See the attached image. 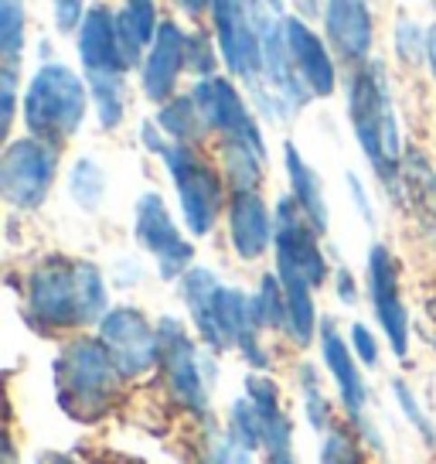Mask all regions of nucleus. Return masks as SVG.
Returning a JSON list of instances; mask_svg holds the SVG:
<instances>
[{
	"instance_id": "58836bf2",
	"label": "nucleus",
	"mask_w": 436,
	"mask_h": 464,
	"mask_svg": "<svg viewBox=\"0 0 436 464\" xmlns=\"http://www.w3.org/2000/svg\"><path fill=\"white\" fill-rule=\"evenodd\" d=\"M14 65H4L0 75V92H4V106H0V130H11V120H14Z\"/></svg>"
},
{
	"instance_id": "c756f323",
	"label": "nucleus",
	"mask_w": 436,
	"mask_h": 464,
	"mask_svg": "<svg viewBox=\"0 0 436 464\" xmlns=\"http://www.w3.org/2000/svg\"><path fill=\"white\" fill-rule=\"evenodd\" d=\"M21 44H24V11L17 0H0V52L7 65H17Z\"/></svg>"
},
{
	"instance_id": "4be33fe9",
	"label": "nucleus",
	"mask_w": 436,
	"mask_h": 464,
	"mask_svg": "<svg viewBox=\"0 0 436 464\" xmlns=\"http://www.w3.org/2000/svg\"><path fill=\"white\" fill-rule=\"evenodd\" d=\"M283 34H287V48H290L297 69L304 75L307 89L314 96H331L335 92V62L327 55V48L314 31L307 28L300 17H287L283 21Z\"/></svg>"
},
{
	"instance_id": "a878e982",
	"label": "nucleus",
	"mask_w": 436,
	"mask_h": 464,
	"mask_svg": "<svg viewBox=\"0 0 436 464\" xmlns=\"http://www.w3.org/2000/svg\"><path fill=\"white\" fill-rule=\"evenodd\" d=\"M222 154H225V171H229V181H232L235 191H256L262 178V158L266 150L249 144H222Z\"/></svg>"
},
{
	"instance_id": "423d86ee",
	"label": "nucleus",
	"mask_w": 436,
	"mask_h": 464,
	"mask_svg": "<svg viewBox=\"0 0 436 464\" xmlns=\"http://www.w3.org/2000/svg\"><path fill=\"white\" fill-rule=\"evenodd\" d=\"M212 14H215L218 48H222L229 72L249 82L266 116L283 120L287 113L280 110V102L262 89V38L260 21H256V4L252 0L249 4L246 0H212Z\"/></svg>"
},
{
	"instance_id": "412c9836",
	"label": "nucleus",
	"mask_w": 436,
	"mask_h": 464,
	"mask_svg": "<svg viewBox=\"0 0 436 464\" xmlns=\"http://www.w3.org/2000/svg\"><path fill=\"white\" fill-rule=\"evenodd\" d=\"M229 236H232V246L242 260H256L270 249L273 239V218L266 212L256 191H235L232 205H229Z\"/></svg>"
},
{
	"instance_id": "dca6fc26",
	"label": "nucleus",
	"mask_w": 436,
	"mask_h": 464,
	"mask_svg": "<svg viewBox=\"0 0 436 464\" xmlns=\"http://www.w3.org/2000/svg\"><path fill=\"white\" fill-rule=\"evenodd\" d=\"M320 355H324V365H327V372L335 376L337 382V392H341V403L348 410L355 423L362 427V434L372 440V448L382 450V440L375 437L372 430V423L365 420V403H368V392H365V379L358 372V365H355V355H351V348L341 342V334H337L335 321L327 318L320 324Z\"/></svg>"
},
{
	"instance_id": "49530a36",
	"label": "nucleus",
	"mask_w": 436,
	"mask_h": 464,
	"mask_svg": "<svg viewBox=\"0 0 436 464\" xmlns=\"http://www.w3.org/2000/svg\"><path fill=\"white\" fill-rule=\"evenodd\" d=\"M293 4H297V11H300L304 17H314V14H318L320 0H293Z\"/></svg>"
},
{
	"instance_id": "cd10ccee",
	"label": "nucleus",
	"mask_w": 436,
	"mask_h": 464,
	"mask_svg": "<svg viewBox=\"0 0 436 464\" xmlns=\"http://www.w3.org/2000/svg\"><path fill=\"white\" fill-rule=\"evenodd\" d=\"M69 191H72L75 205H82L86 212L100 208L102 195H106V174L92 158L75 160L72 168V181H69Z\"/></svg>"
},
{
	"instance_id": "9b49d317",
	"label": "nucleus",
	"mask_w": 436,
	"mask_h": 464,
	"mask_svg": "<svg viewBox=\"0 0 436 464\" xmlns=\"http://www.w3.org/2000/svg\"><path fill=\"white\" fill-rule=\"evenodd\" d=\"M100 342L113 355L123 379L144 376L160 359V334L133 307L106 311V318L100 321Z\"/></svg>"
},
{
	"instance_id": "9d476101",
	"label": "nucleus",
	"mask_w": 436,
	"mask_h": 464,
	"mask_svg": "<svg viewBox=\"0 0 436 464\" xmlns=\"http://www.w3.org/2000/svg\"><path fill=\"white\" fill-rule=\"evenodd\" d=\"M157 334H160V365H164L171 396L181 406L194 410V413H204L208 410V382H212L208 362L198 359L188 332L175 318L160 321Z\"/></svg>"
},
{
	"instance_id": "b1692460",
	"label": "nucleus",
	"mask_w": 436,
	"mask_h": 464,
	"mask_svg": "<svg viewBox=\"0 0 436 464\" xmlns=\"http://www.w3.org/2000/svg\"><path fill=\"white\" fill-rule=\"evenodd\" d=\"M283 158H287V174H290L293 202L304 208V216L310 218V226H314V229L327 232V202H324L320 178L314 174V168L300 158V150H297L293 144L283 147Z\"/></svg>"
},
{
	"instance_id": "de8ad7c7",
	"label": "nucleus",
	"mask_w": 436,
	"mask_h": 464,
	"mask_svg": "<svg viewBox=\"0 0 436 464\" xmlns=\"http://www.w3.org/2000/svg\"><path fill=\"white\" fill-rule=\"evenodd\" d=\"M177 4H181V7L188 11V14H202L204 4H212V0H177Z\"/></svg>"
},
{
	"instance_id": "f03ea898",
	"label": "nucleus",
	"mask_w": 436,
	"mask_h": 464,
	"mask_svg": "<svg viewBox=\"0 0 436 464\" xmlns=\"http://www.w3.org/2000/svg\"><path fill=\"white\" fill-rule=\"evenodd\" d=\"M28 318L38 328H79L106 318V284L92 263L44 260L28 280Z\"/></svg>"
},
{
	"instance_id": "1a4fd4ad",
	"label": "nucleus",
	"mask_w": 436,
	"mask_h": 464,
	"mask_svg": "<svg viewBox=\"0 0 436 464\" xmlns=\"http://www.w3.org/2000/svg\"><path fill=\"white\" fill-rule=\"evenodd\" d=\"M320 232L310 226L304 208L293 198H280L273 212V246H277V274L304 276L310 287H320L327 280V263L318 249Z\"/></svg>"
},
{
	"instance_id": "6ab92c4d",
	"label": "nucleus",
	"mask_w": 436,
	"mask_h": 464,
	"mask_svg": "<svg viewBox=\"0 0 436 464\" xmlns=\"http://www.w3.org/2000/svg\"><path fill=\"white\" fill-rule=\"evenodd\" d=\"M246 396H249V403L260 410L262 448H266V454H270V461L297 464L293 461V423H290V417L280 410V392H277V386H273V379L249 376Z\"/></svg>"
},
{
	"instance_id": "7c9ffc66",
	"label": "nucleus",
	"mask_w": 436,
	"mask_h": 464,
	"mask_svg": "<svg viewBox=\"0 0 436 464\" xmlns=\"http://www.w3.org/2000/svg\"><path fill=\"white\" fill-rule=\"evenodd\" d=\"M229 434L246 444L249 450L262 448V420H260V410L246 400H235L232 410H229Z\"/></svg>"
},
{
	"instance_id": "79ce46f5",
	"label": "nucleus",
	"mask_w": 436,
	"mask_h": 464,
	"mask_svg": "<svg viewBox=\"0 0 436 464\" xmlns=\"http://www.w3.org/2000/svg\"><path fill=\"white\" fill-rule=\"evenodd\" d=\"M82 21H86L82 0H55V24H59V31H72Z\"/></svg>"
},
{
	"instance_id": "e433bc0d",
	"label": "nucleus",
	"mask_w": 436,
	"mask_h": 464,
	"mask_svg": "<svg viewBox=\"0 0 436 464\" xmlns=\"http://www.w3.org/2000/svg\"><path fill=\"white\" fill-rule=\"evenodd\" d=\"M395 48H399L403 62H420V58L426 55L422 31L416 28V21H412V17H399V24H395Z\"/></svg>"
},
{
	"instance_id": "37998d69",
	"label": "nucleus",
	"mask_w": 436,
	"mask_h": 464,
	"mask_svg": "<svg viewBox=\"0 0 436 464\" xmlns=\"http://www.w3.org/2000/svg\"><path fill=\"white\" fill-rule=\"evenodd\" d=\"M337 297H341L345 304H355V297H358V290H355V280H351L348 270H337Z\"/></svg>"
},
{
	"instance_id": "5701e85b",
	"label": "nucleus",
	"mask_w": 436,
	"mask_h": 464,
	"mask_svg": "<svg viewBox=\"0 0 436 464\" xmlns=\"http://www.w3.org/2000/svg\"><path fill=\"white\" fill-rule=\"evenodd\" d=\"M79 55L86 65V75L127 72L117 42V17L106 7H89L82 31H79Z\"/></svg>"
},
{
	"instance_id": "39448f33",
	"label": "nucleus",
	"mask_w": 436,
	"mask_h": 464,
	"mask_svg": "<svg viewBox=\"0 0 436 464\" xmlns=\"http://www.w3.org/2000/svg\"><path fill=\"white\" fill-rule=\"evenodd\" d=\"M86 106L89 89L72 69H65L59 62L42 65L24 92V123H28L31 137L62 144L82 127Z\"/></svg>"
},
{
	"instance_id": "ea45409f",
	"label": "nucleus",
	"mask_w": 436,
	"mask_h": 464,
	"mask_svg": "<svg viewBox=\"0 0 436 464\" xmlns=\"http://www.w3.org/2000/svg\"><path fill=\"white\" fill-rule=\"evenodd\" d=\"M127 11L137 17V24L144 31L147 42H154V34H157V11H154V4L150 0H127Z\"/></svg>"
},
{
	"instance_id": "bb28decb",
	"label": "nucleus",
	"mask_w": 436,
	"mask_h": 464,
	"mask_svg": "<svg viewBox=\"0 0 436 464\" xmlns=\"http://www.w3.org/2000/svg\"><path fill=\"white\" fill-rule=\"evenodd\" d=\"M89 89L100 110V123L106 130L119 127L123 120V72H106V75H89Z\"/></svg>"
},
{
	"instance_id": "f257e3e1",
	"label": "nucleus",
	"mask_w": 436,
	"mask_h": 464,
	"mask_svg": "<svg viewBox=\"0 0 436 464\" xmlns=\"http://www.w3.org/2000/svg\"><path fill=\"white\" fill-rule=\"evenodd\" d=\"M181 294L191 311V321L204 345L212 352H225V348H239L249 359V365L270 362L266 352L260 348V311H256V297H246L242 290L225 287L212 270L191 266L181 276Z\"/></svg>"
},
{
	"instance_id": "393cba45",
	"label": "nucleus",
	"mask_w": 436,
	"mask_h": 464,
	"mask_svg": "<svg viewBox=\"0 0 436 464\" xmlns=\"http://www.w3.org/2000/svg\"><path fill=\"white\" fill-rule=\"evenodd\" d=\"M157 127L167 137H175V144H191L204 130V120L198 113L194 96H177V100L164 102L157 113Z\"/></svg>"
},
{
	"instance_id": "a19ab883",
	"label": "nucleus",
	"mask_w": 436,
	"mask_h": 464,
	"mask_svg": "<svg viewBox=\"0 0 436 464\" xmlns=\"http://www.w3.org/2000/svg\"><path fill=\"white\" fill-rule=\"evenodd\" d=\"M351 345H355V355L362 359L365 365H375L378 362V345L372 332L365 324H351Z\"/></svg>"
},
{
	"instance_id": "a18cd8bd",
	"label": "nucleus",
	"mask_w": 436,
	"mask_h": 464,
	"mask_svg": "<svg viewBox=\"0 0 436 464\" xmlns=\"http://www.w3.org/2000/svg\"><path fill=\"white\" fill-rule=\"evenodd\" d=\"M426 58H430V69H433V79H436V24L426 34Z\"/></svg>"
},
{
	"instance_id": "7ed1b4c3",
	"label": "nucleus",
	"mask_w": 436,
	"mask_h": 464,
	"mask_svg": "<svg viewBox=\"0 0 436 464\" xmlns=\"http://www.w3.org/2000/svg\"><path fill=\"white\" fill-rule=\"evenodd\" d=\"M348 116L378 181L395 195L399 168H403V140H399V123H395L393 96H389V75L382 62H365L351 75Z\"/></svg>"
},
{
	"instance_id": "ddd939ff",
	"label": "nucleus",
	"mask_w": 436,
	"mask_h": 464,
	"mask_svg": "<svg viewBox=\"0 0 436 464\" xmlns=\"http://www.w3.org/2000/svg\"><path fill=\"white\" fill-rule=\"evenodd\" d=\"M194 102H198V113L204 120V130L222 133V144H249V147H262V137L249 116L242 96L235 92V86L229 79H215L208 75L194 86Z\"/></svg>"
},
{
	"instance_id": "f3484780",
	"label": "nucleus",
	"mask_w": 436,
	"mask_h": 464,
	"mask_svg": "<svg viewBox=\"0 0 436 464\" xmlns=\"http://www.w3.org/2000/svg\"><path fill=\"white\" fill-rule=\"evenodd\" d=\"M188 65V38L175 21H164L150 42V55L144 62V92L154 102L171 100L181 69Z\"/></svg>"
},
{
	"instance_id": "4c0bfd02",
	"label": "nucleus",
	"mask_w": 436,
	"mask_h": 464,
	"mask_svg": "<svg viewBox=\"0 0 436 464\" xmlns=\"http://www.w3.org/2000/svg\"><path fill=\"white\" fill-rule=\"evenodd\" d=\"M188 65L204 79L215 69V52H212V42L204 34H191L188 38Z\"/></svg>"
},
{
	"instance_id": "473e14b6",
	"label": "nucleus",
	"mask_w": 436,
	"mask_h": 464,
	"mask_svg": "<svg viewBox=\"0 0 436 464\" xmlns=\"http://www.w3.org/2000/svg\"><path fill=\"white\" fill-rule=\"evenodd\" d=\"M300 392H304V410H307V420L314 430H327V420H331V410H327V400L320 392L318 372L304 365L300 369Z\"/></svg>"
},
{
	"instance_id": "09e8293b",
	"label": "nucleus",
	"mask_w": 436,
	"mask_h": 464,
	"mask_svg": "<svg viewBox=\"0 0 436 464\" xmlns=\"http://www.w3.org/2000/svg\"><path fill=\"white\" fill-rule=\"evenodd\" d=\"M34 464H75V461H69V458H62V454H42Z\"/></svg>"
},
{
	"instance_id": "2f4dec72",
	"label": "nucleus",
	"mask_w": 436,
	"mask_h": 464,
	"mask_svg": "<svg viewBox=\"0 0 436 464\" xmlns=\"http://www.w3.org/2000/svg\"><path fill=\"white\" fill-rule=\"evenodd\" d=\"M204 464H256L252 461V450L246 444H239L229 430H212L204 437V450H202Z\"/></svg>"
},
{
	"instance_id": "72a5a7b5",
	"label": "nucleus",
	"mask_w": 436,
	"mask_h": 464,
	"mask_svg": "<svg viewBox=\"0 0 436 464\" xmlns=\"http://www.w3.org/2000/svg\"><path fill=\"white\" fill-rule=\"evenodd\" d=\"M117 42H119V55H123V65L130 69V65H137L140 62V55H144V31H140V24H137V17L130 14V11H123V14H117Z\"/></svg>"
},
{
	"instance_id": "aec40b11",
	"label": "nucleus",
	"mask_w": 436,
	"mask_h": 464,
	"mask_svg": "<svg viewBox=\"0 0 436 464\" xmlns=\"http://www.w3.org/2000/svg\"><path fill=\"white\" fill-rule=\"evenodd\" d=\"M395 198H403L406 212L416 218V226L436 243V171L420 150L403 154Z\"/></svg>"
},
{
	"instance_id": "f704fd0d",
	"label": "nucleus",
	"mask_w": 436,
	"mask_h": 464,
	"mask_svg": "<svg viewBox=\"0 0 436 464\" xmlns=\"http://www.w3.org/2000/svg\"><path fill=\"white\" fill-rule=\"evenodd\" d=\"M320 464H365V458L348 430H327V440L320 448Z\"/></svg>"
},
{
	"instance_id": "c9c22d12",
	"label": "nucleus",
	"mask_w": 436,
	"mask_h": 464,
	"mask_svg": "<svg viewBox=\"0 0 436 464\" xmlns=\"http://www.w3.org/2000/svg\"><path fill=\"white\" fill-rule=\"evenodd\" d=\"M393 392H395V400H399V406H403V413H406V420L412 423L416 430H420L422 440H426V444H436V430H433V423H430V417L422 413V406L416 403V396L409 392L406 382H395Z\"/></svg>"
},
{
	"instance_id": "8fccbe9b",
	"label": "nucleus",
	"mask_w": 436,
	"mask_h": 464,
	"mask_svg": "<svg viewBox=\"0 0 436 464\" xmlns=\"http://www.w3.org/2000/svg\"><path fill=\"white\" fill-rule=\"evenodd\" d=\"M266 7H273V11H280V0H266Z\"/></svg>"
},
{
	"instance_id": "20e7f679",
	"label": "nucleus",
	"mask_w": 436,
	"mask_h": 464,
	"mask_svg": "<svg viewBox=\"0 0 436 464\" xmlns=\"http://www.w3.org/2000/svg\"><path fill=\"white\" fill-rule=\"evenodd\" d=\"M55 372V392L62 410L75 420H100L109 410V400L117 392L119 369L102 342L79 338L62 348V355L52 365Z\"/></svg>"
},
{
	"instance_id": "4468645a",
	"label": "nucleus",
	"mask_w": 436,
	"mask_h": 464,
	"mask_svg": "<svg viewBox=\"0 0 436 464\" xmlns=\"http://www.w3.org/2000/svg\"><path fill=\"white\" fill-rule=\"evenodd\" d=\"M256 21H260V38H262V86H270V96L280 102V110H293L307 106V100L314 96L307 89L304 75L293 62L290 48H287V34L283 24H273V17L256 4Z\"/></svg>"
},
{
	"instance_id": "2eb2a0df",
	"label": "nucleus",
	"mask_w": 436,
	"mask_h": 464,
	"mask_svg": "<svg viewBox=\"0 0 436 464\" xmlns=\"http://www.w3.org/2000/svg\"><path fill=\"white\" fill-rule=\"evenodd\" d=\"M368 294H372V307H375L382 332H385L395 355L403 359L409 348V314L403 297H399V266L382 243L368 253Z\"/></svg>"
},
{
	"instance_id": "a211bd4d",
	"label": "nucleus",
	"mask_w": 436,
	"mask_h": 464,
	"mask_svg": "<svg viewBox=\"0 0 436 464\" xmlns=\"http://www.w3.org/2000/svg\"><path fill=\"white\" fill-rule=\"evenodd\" d=\"M324 28H327V38L335 42L337 55L345 58V62H351V65H365L368 62L372 14H368L365 0H327Z\"/></svg>"
},
{
	"instance_id": "c03bdc74",
	"label": "nucleus",
	"mask_w": 436,
	"mask_h": 464,
	"mask_svg": "<svg viewBox=\"0 0 436 464\" xmlns=\"http://www.w3.org/2000/svg\"><path fill=\"white\" fill-rule=\"evenodd\" d=\"M348 188H351V198L358 202V208H362V216L372 222V205H368V198H365V188H362V181L355 178V174H348Z\"/></svg>"
},
{
	"instance_id": "c85d7f7f",
	"label": "nucleus",
	"mask_w": 436,
	"mask_h": 464,
	"mask_svg": "<svg viewBox=\"0 0 436 464\" xmlns=\"http://www.w3.org/2000/svg\"><path fill=\"white\" fill-rule=\"evenodd\" d=\"M256 311H260L262 328H283L290 324V307H287V294H283V284L280 276L266 274L260 284V294H256Z\"/></svg>"
},
{
	"instance_id": "f8f14e48",
	"label": "nucleus",
	"mask_w": 436,
	"mask_h": 464,
	"mask_svg": "<svg viewBox=\"0 0 436 464\" xmlns=\"http://www.w3.org/2000/svg\"><path fill=\"white\" fill-rule=\"evenodd\" d=\"M133 236L137 243L157 256L160 276L164 280H177L188 274V263L194 256L191 243L177 232L175 218L167 212V205L160 195L147 191L144 198L137 202V216H133Z\"/></svg>"
},
{
	"instance_id": "0eeeda50",
	"label": "nucleus",
	"mask_w": 436,
	"mask_h": 464,
	"mask_svg": "<svg viewBox=\"0 0 436 464\" xmlns=\"http://www.w3.org/2000/svg\"><path fill=\"white\" fill-rule=\"evenodd\" d=\"M160 160L167 164V171L177 185L185 226L191 236H208L222 208V178L215 168H208L188 144H164Z\"/></svg>"
},
{
	"instance_id": "6e6552de",
	"label": "nucleus",
	"mask_w": 436,
	"mask_h": 464,
	"mask_svg": "<svg viewBox=\"0 0 436 464\" xmlns=\"http://www.w3.org/2000/svg\"><path fill=\"white\" fill-rule=\"evenodd\" d=\"M59 171V150L48 140L24 137L7 147L0 160V191L17 208H38L48 198Z\"/></svg>"
}]
</instances>
